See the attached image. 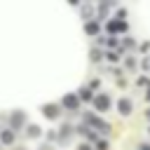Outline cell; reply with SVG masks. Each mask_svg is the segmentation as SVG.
Instances as JSON below:
<instances>
[{"label": "cell", "mask_w": 150, "mask_h": 150, "mask_svg": "<svg viewBox=\"0 0 150 150\" xmlns=\"http://www.w3.org/2000/svg\"><path fill=\"white\" fill-rule=\"evenodd\" d=\"M129 26L122 21V19H115V21H108V33H124Z\"/></svg>", "instance_id": "cell-1"}, {"label": "cell", "mask_w": 150, "mask_h": 150, "mask_svg": "<svg viewBox=\"0 0 150 150\" xmlns=\"http://www.w3.org/2000/svg\"><path fill=\"white\" fill-rule=\"evenodd\" d=\"M94 105H96V110H103V112H105V110L110 108V98H108L105 94H98V96L94 98Z\"/></svg>", "instance_id": "cell-2"}, {"label": "cell", "mask_w": 150, "mask_h": 150, "mask_svg": "<svg viewBox=\"0 0 150 150\" xmlns=\"http://www.w3.org/2000/svg\"><path fill=\"white\" fill-rule=\"evenodd\" d=\"M77 103H80V96H77V94H66V96H63V105H66L68 110H75Z\"/></svg>", "instance_id": "cell-3"}, {"label": "cell", "mask_w": 150, "mask_h": 150, "mask_svg": "<svg viewBox=\"0 0 150 150\" xmlns=\"http://www.w3.org/2000/svg\"><path fill=\"white\" fill-rule=\"evenodd\" d=\"M117 110H120V115H131V110H134V105H131V101L129 98H120V103H117Z\"/></svg>", "instance_id": "cell-4"}, {"label": "cell", "mask_w": 150, "mask_h": 150, "mask_svg": "<svg viewBox=\"0 0 150 150\" xmlns=\"http://www.w3.org/2000/svg\"><path fill=\"white\" fill-rule=\"evenodd\" d=\"M12 129H19V127H23L26 124V115L23 112H12Z\"/></svg>", "instance_id": "cell-5"}, {"label": "cell", "mask_w": 150, "mask_h": 150, "mask_svg": "<svg viewBox=\"0 0 150 150\" xmlns=\"http://www.w3.org/2000/svg\"><path fill=\"white\" fill-rule=\"evenodd\" d=\"M42 112H45L49 120H56V117H59V105L49 103V105H45V108H42Z\"/></svg>", "instance_id": "cell-6"}, {"label": "cell", "mask_w": 150, "mask_h": 150, "mask_svg": "<svg viewBox=\"0 0 150 150\" xmlns=\"http://www.w3.org/2000/svg\"><path fill=\"white\" fill-rule=\"evenodd\" d=\"M0 138H2L5 145H12V143H14V131H12V129H5V131L0 134Z\"/></svg>", "instance_id": "cell-7"}, {"label": "cell", "mask_w": 150, "mask_h": 150, "mask_svg": "<svg viewBox=\"0 0 150 150\" xmlns=\"http://www.w3.org/2000/svg\"><path fill=\"white\" fill-rule=\"evenodd\" d=\"M84 30H87V35H96V33H98V23H96V21H87Z\"/></svg>", "instance_id": "cell-8"}, {"label": "cell", "mask_w": 150, "mask_h": 150, "mask_svg": "<svg viewBox=\"0 0 150 150\" xmlns=\"http://www.w3.org/2000/svg\"><path fill=\"white\" fill-rule=\"evenodd\" d=\"M28 136H30V138H38V136H40V127L30 124V127H28Z\"/></svg>", "instance_id": "cell-9"}, {"label": "cell", "mask_w": 150, "mask_h": 150, "mask_svg": "<svg viewBox=\"0 0 150 150\" xmlns=\"http://www.w3.org/2000/svg\"><path fill=\"white\" fill-rule=\"evenodd\" d=\"M134 47V40L131 38H124V42H122V49H131Z\"/></svg>", "instance_id": "cell-10"}, {"label": "cell", "mask_w": 150, "mask_h": 150, "mask_svg": "<svg viewBox=\"0 0 150 150\" xmlns=\"http://www.w3.org/2000/svg\"><path fill=\"white\" fill-rule=\"evenodd\" d=\"M101 59H103V54L98 49H91V61H101Z\"/></svg>", "instance_id": "cell-11"}, {"label": "cell", "mask_w": 150, "mask_h": 150, "mask_svg": "<svg viewBox=\"0 0 150 150\" xmlns=\"http://www.w3.org/2000/svg\"><path fill=\"white\" fill-rule=\"evenodd\" d=\"M80 98L89 101V98H91V91H89V89H80Z\"/></svg>", "instance_id": "cell-12"}, {"label": "cell", "mask_w": 150, "mask_h": 150, "mask_svg": "<svg viewBox=\"0 0 150 150\" xmlns=\"http://www.w3.org/2000/svg\"><path fill=\"white\" fill-rule=\"evenodd\" d=\"M82 16H84V19H89V16H91V7H89V5L82 9Z\"/></svg>", "instance_id": "cell-13"}, {"label": "cell", "mask_w": 150, "mask_h": 150, "mask_svg": "<svg viewBox=\"0 0 150 150\" xmlns=\"http://www.w3.org/2000/svg\"><path fill=\"white\" fill-rule=\"evenodd\" d=\"M136 84H138V87H148V77H138Z\"/></svg>", "instance_id": "cell-14"}, {"label": "cell", "mask_w": 150, "mask_h": 150, "mask_svg": "<svg viewBox=\"0 0 150 150\" xmlns=\"http://www.w3.org/2000/svg\"><path fill=\"white\" fill-rule=\"evenodd\" d=\"M138 49H141V52H148V49H150V42H148V40H145V42H143V45H141V47H138Z\"/></svg>", "instance_id": "cell-15"}, {"label": "cell", "mask_w": 150, "mask_h": 150, "mask_svg": "<svg viewBox=\"0 0 150 150\" xmlns=\"http://www.w3.org/2000/svg\"><path fill=\"white\" fill-rule=\"evenodd\" d=\"M117 19H122V21H124V19H127V12H124V9H120V12H117Z\"/></svg>", "instance_id": "cell-16"}, {"label": "cell", "mask_w": 150, "mask_h": 150, "mask_svg": "<svg viewBox=\"0 0 150 150\" xmlns=\"http://www.w3.org/2000/svg\"><path fill=\"white\" fill-rule=\"evenodd\" d=\"M127 68H136V61L134 59H127Z\"/></svg>", "instance_id": "cell-17"}, {"label": "cell", "mask_w": 150, "mask_h": 150, "mask_svg": "<svg viewBox=\"0 0 150 150\" xmlns=\"http://www.w3.org/2000/svg\"><path fill=\"white\" fill-rule=\"evenodd\" d=\"M108 148V141H98V150H105Z\"/></svg>", "instance_id": "cell-18"}, {"label": "cell", "mask_w": 150, "mask_h": 150, "mask_svg": "<svg viewBox=\"0 0 150 150\" xmlns=\"http://www.w3.org/2000/svg\"><path fill=\"white\" fill-rule=\"evenodd\" d=\"M117 0H101V5H115Z\"/></svg>", "instance_id": "cell-19"}, {"label": "cell", "mask_w": 150, "mask_h": 150, "mask_svg": "<svg viewBox=\"0 0 150 150\" xmlns=\"http://www.w3.org/2000/svg\"><path fill=\"white\" fill-rule=\"evenodd\" d=\"M77 150H91V148H89V145H84V143H82V145H80V148H77Z\"/></svg>", "instance_id": "cell-20"}, {"label": "cell", "mask_w": 150, "mask_h": 150, "mask_svg": "<svg viewBox=\"0 0 150 150\" xmlns=\"http://www.w3.org/2000/svg\"><path fill=\"white\" fill-rule=\"evenodd\" d=\"M138 150H150V145H141V148H138Z\"/></svg>", "instance_id": "cell-21"}, {"label": "cell", "mask_w": 150, "mask_h": 150, "mask_svg": "<svg viewBox=\"0 0 150 150\" xmlns=\"http://www.w3.org/2000/svg\"><path fill=\"white\" fill-rule=\"evenodd\" d=\"M40 150H52V148H49V145H42V148H40Z\"/></svg>", "instance_id": "cell-22"}, {"label": "cell", "mask_w": 150, "mask_h": 150, "mask_svg": "<svg viewBox=\"0 0 150 150\" xmlns=\"http://www.w3.org/2000/svg\"><path fill=\"white\" fill-rule=\"evenodd\" d=\"M68 2H73V5H77V2H80V0H68Z\"/></svg>", "instance_id": "cell-23"}, {"label": "cell", "mask_w": 150, "mask_h": 150, "mask_svg": "<svg viewBox=\"0 0 150 150\" xmlns=\"http://www.w3.org/2000/svg\"><path fill=\"white\" fill-rule=\"evenodd\" d=\"M145 117H148V120H150V108H148V112H145Z\"/></svg>", "instance_id": "cell-24"}]
</instances>
